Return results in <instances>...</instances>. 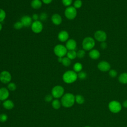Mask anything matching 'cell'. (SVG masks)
<instances>
[{"mask_svg":"<svg viewBox=\"0 0 127 127\" xmlns=\"http://www.w3.org/2000/svg\"><path fill=\"white\" fill-rule=\"evenodd\" d=\"M9 92L7 88L5 87L0 88V100L1 101H5L9 96Z\"/></svg>","mask_w":127,"mask_h":127,"instance_id":"4fadbf2b","label":"cell"},{"mask_svg":"<svg viewBox=\"0 0 127 127\" xmlns=\"http://www.w3.org/2000/svg\"><path fill=\"white\" fill-rule=\"evenodd\" d=\"M7 89L9 91H13L16 89V85L13 82H9L7 85Z\"/></svg>","mask_w":127,"mask_h":127,"instance_id":"4316f807","label":"cell"},{"mask_svg":"<svg viewBox=\"0 0 127 127\" xmlns=\"http://www.w3.org/2000/svg\"><path fill=\"white\" fill-rule=\"evenodd\" d=\"M69 38V34L65 30H62L60 31L58 35V38L59 41L62 42L67 41Z\"/></svg>","mask_w":127,"mask_h":127,"instance_id":"5bb4252c","label":"cell"},{"mask_svg":"<svg viewBox=\"0 0 127 127\" xmlns=\"http://www.w3.org/2000/svg\"><path fill=\"white\" fill-rule=\"evenodd\" d=\"M119 81L122 84H127V72L122 73L118 77Z\"/></svg>","mask_w":127,"mask_h":127,"instance_id":"ffe728a7","label":"cell"},{"mask_svg":"<svg viewBox=\"0 0 127 127\" xmlns=\"http://www.w3.org/2000/svg\"><path fill=\"white\" fill-rule=\"evenodd\" d=\"M108 108L111 112L113 113H118L122 110V105L119 102L113 100L109 102Z\"/></svg>","mask_w":127,"mask_h":127,"instance_id":"52a82bcc","label":"cell"},{"mask_svg":"<svg viewBox=\"0 0 127 127\" xmlns=\"http://www.w3.org/2000/svg\"><path fill=\"white\" fill-rule=\"evenodd\" d=\"M62 1L64 6L68 7L70 6L72 2V0H62Z\"/></svg>","mask_w":127,"mask_h":127,"instance_id":"d6a6232c","label":"cell"},{"mask_svg":"<svg viewBox=\"0 0 127 127\" xmlns=\"http://www.w3.org/2000/svg\"><path fill=\"white\" fill-rule=\"evenodd\" d=\"M39 18L42 21H45L48 18V14L45 12H42L40 14Z\"/></svg>","mask_w":127,"mask_h":127,"instance_id":"e575fe53","label":"cell"},{"mask_svg":"<svg viewBox=\"0 0 127 127\" xmlns=\"http://www.w3.org/2000/svg\"><path fill=\"white\" fill-rule=\"evenodd\" d=\"M91 127L90 126H85V127Z\"/></svg>","mask_w":127,"mask_h":127,"instance_id":"7bdbcfd3","label":"cell"},{"mask_svg":"<svg viewBox=\"0 0 127 127\" xmlns=\"http://www.w3.org/2000/svg\"><path fill=\"white\" fill-rule=\"evenodd\" d=\"M64 88L61 85H56L54 86L51 91V94L54 98L58 99L62 97L64 94Z\"/></svg>","mask_w":127,"mask_h":127,"instance_id":"8992f818","label":"cell"},{"mask_svg":"<svg viewBox=\"0 0 127 127\" xmlns=\"http://www.w3.org/2000/svg\"><path fill=\"white\" fill-rule=\"evenodd\" d=\"M77 77L80 79L83 80L87 77V73L83 71H81L77 73Z\"/></svg>","mask_w":127,"mask_h":127,"instance_id":"484cf974","label":"cell"},{"mask_svg":"<svg viewBox=\"0 0 127 127\" xmlns=\"http://www.w3.org/2000/svg\"><path fill=\"white\" fill-rule=\"evenodd\" d=\"M32 19L34 20V21H36L38 20V18H39V15L36 14V13H34L33 15H32Z\"/></svg>","mask_w":127,"mask_h":127,"instance_id":"74e56055","label":"cell"},{"mask_svg":"<svg viewBox=\"0 0 127 127\" xmlns=\"http://www.w3.org/2000/svg\"><path fill=\"white\" fill-rule=\"evenodd\" d=\"M61 105H62L61 102H60L57 99L53 100V101L52 102V106L53 108L56 110L60 109L61 106Z\"/></svg>","mask_w":127,"mask_h":127,"instance_id":"7402d4cb","label":"cell"},{"mask_svg":"<svg viewBox=\"0 0 127 127\" xmlns=\"http://www.w3.org/2000/svg\"><path fill=\"white\" fill-rule=\"evenodd\" d=\"M82 5V2L81 0H75L73 2V7L76 9L79 8Z\"/></svg>","mask_w":127,"mask_h":127,"instance_id":"f1b7e54d","label":"cell"},{"mask_svg":"<svg viewBox=\"0 0 127 127\" xmlns=\"http://www.w3.org/2000/svg\"><path fill=\"white\" fill-rule=\"evenodd\" d=\"M82 64L80 63H76L73 66V70L75 72H79L82 69Z\"/></svg>","mask_w":127,"mask_h":127,"instance_id":"cb8c5ba5","label":"cell"},{"mask_svg":"<svg viewBox=\"0 0 127 127\" xmlns=\"http://www.w3.org/2000/svg\"></svg>","mask_w":127,"mask_h":127,"instance_id":"bcb514c9","label":"cell"},{"mask_svg":"<svg viewBox=\"0 0 127 127\" xmlns=\"http://www.w3.org/2000/svg\"><path fill=\"white\" fill-rule=\"evenodd\" d=\"M100 47L103 50H104L105 49L107 48V43L105 42H101V44H100Z\"/></svg>","mask_w":127,"mask_h":127,"instance_id":"8d00e7d4","label":"cell"},{"mask_svg":"<svg viewBox=\"0 0 127 127\" xmlns=\"http://www.w3.org/2000/svg\"><path fill=\"white\" fill-rule=\"evenodd\" d=\"M94 37L95 40L97 41L102 42H105V41L107 39V36L106 32L103 30H97L96 31L94 34Z\"/></svg>","mask_w":127,"mask_h":127,"instance_id":"30bf717a","label":"cell"},{"mask_svg":"<svg viewBox=\"0 0 127 127\" xmlns=\"http://www.w3.org/2000/svg\"><path fill=\"white\" fill-rule=\"evenodd\" d=\"M8 117L5 114H1L0 115V122H5L7 121Z\"/></svg>","mask_w":127,"mask_h":127,"instance_id":"836d02e7","label":"cell"},{"mask_svg":"<svg viewBox=\"0 0 127 127\" xmlns=\"http://www.w3.org/2000/svg\"><path fill=\"white\" fill-rule=\"evenodd\" d=\"M6 17V13L5 11L1 9L0 8V23L3 22L5 19Z\"/></svg>","mask_w":127,"mask_h":127,"instance_id":"83f0119b","label":"cell"},{"mask_svg":"<svg viewBox=\"0 0 127 127\" xmlns=\"http://www.w3.org/2000/svg\"><path fill=\"white\" fill-rule=\"evenodd\" d=\"M66 56L71 60H74L77 57V52L75 50H69L67 51Z\"/></svg>","mask_w":127,"mask_h":127,"instance_id":"44dd1931","label":"cell"},{"mask_svg":"<svg viewBox=\"0 0 127 127\" xmlns=\"http://www.w3.org/2000/svg\"><path fill=\"white\" fill-rule=\"evenodd\" d=\"M2 24L0 23V31L2 30Z\"/></svg>","mask_w":127,"mask_h":127,"instance_id":"b9f144b4","label":"cell"},{"mask_svg":"<svg viewBox=\"0 0 127 127\" xmlns=\"http://www.w3.org/2000/svg\"><path fill=\"white\" fill-rule=\"evenodd\" d=\"M53 96H52V94H48L45 96V100L47 102H49L53 100Z\"/></svg>","mask_w":127,"mask_h":127,"instance_id":"d590c367","label":"cell"},{"mask_svg":"<svg viewBox=\"0 0 127 127\" xmlns=\"http://www.w3.org/2000/svg\"><path fill=\"white\" fill-rule=\"evenodd\" d=\"M4 108L7 110H10L13 108L14 106V103L10 100H5L2 103Z\"/></svg>","mask_w":127,"mask_h":127,"instance_id":"ac0fdd59","label":"cell"},{"mask_svg":"<svg viewBox=\"0 0 127 127\" xmlns=\"http://www.w3.org/2000/svg\"><path fill=\"white\" fill-rule=\"evenodd\" d=\"M64 14L67 19L73 20L76 17L77 10L73 6H69L65 8Z\"/></svg>","mask_w":127,"mask_h":127,"instance_id":"5b68a950","label":"cell"},{"mask_svg":"<svg viewBox=\"0 0 127 127\" xmlns=\"http://www.w3.org/2000/svg\"><path fill=\"white\" fill-rule=\"evenodd\" d=\"M23 27L22 23L21 22V21H17L16 22L14 25H13V27L16 29V30H20L21 29L22 27Z\"/></svg>","mask_w":127,"mask_h":127,"instance_id":"4dcf8cb0","label":"cell"},{"mask_svg":"<svg viewBox=\"0 0 127 127\" xmlns=\"http://www.w3.org/2000/svg\"><path fill=\"white\" fill-rule=\"evenodd\" d=\"M95 45V41L94 38L91 37H86L82 41V48L85 51L91 50Z\"/></svg>","mask_w":127,"mask_h":127,"instance_id":"3957f363","label":"cell"},{"mask_svg":"<svg viewBox=\"0 0 127 127\" xmlns=\"http://www.w3.org/2000/svg\"><path fill=\"white\" fill-rule=\"evenodd\" d=\"M0 101H1V100H0V103H1V102H0Z\"/></svg>","mask_w":127,"mask_h":127,"instance_id":"ee69618b","label":"cell"},{"mask_svg":"<svg viewBox=\"0 0 127 127\" xmlns=\"http://www.w3.org/2000/svg\"><path fill=\"white\" fill-rule=\"evenodd\" d=\"M89 57L93 60H97L100 56V53L97 49H92L89 53Z\"/></svg>","mask_w":127,"mask_h":127,"instance_id":"e0dca14e","label":"cell"},{"mask_svg":"<svg viewBox=\"0 0 127 127\" xmlns=\"http://www.w3.org/2000/svg\"><path fill=\"white\" fill-rule=\"evenodd\" d=\"M75 101L78 104H82L84 103L85 99L83 96L80 94H77L75 96Z\"/></svg>","mask_w":127,"mask_h":127,"instance_id":"603a6c76","label":"cell"},{"mask_svg":"<svg viewBox=\"0 0 127 127\" xmlns=\"http://www.w3.org/2000/svg\"><path fill=\"white\" fill-rule=\"evenodd\" d=\"M71 60L69 59L68 58L66 57H63V60H62V64H63V65L64 66L67 67L69 66L70 64H71Z\"/></svg>","mask_w":127,"mask_h":127,"instance_id":"d4e9b609","label":"cell"},{"mask_svg":"<svg viewBox=\"0 0 127 127\" xmlns=\"http://www.w3.org/2000/svg\"><path fill=\"white\" fill-rule=\"evenodd\" d=\"M31 28L34 33L38 34L42 32L43 28V25L40 21L36 20L32 22L31 26Z\"/></svg>","mask_w":127,"mask_h":127,"instance_id":"ba28073f","label":"cell"},{"mask_svg":"<svg viewBox=\"0 0 127 127\" xmlns=\"http://www.w3.org/2000/svg\"></svg>","mask_w":127,"mask_h":127,"instance_id":"f6af8a7d","label":"cell"},{"mask_svg":"<svg viewBox=\"0 0 127 127\" xmlns=\"http://www.w3.org/2000/svg\"><path fill=\"white\" fill-rule=\"evenodd\" d=\"M77 74L74 70H67L63 75V81L67 83L70 84L74 82L77 79Z\"/></svg>","mask_w":127,"mask_h":127,"instance_id":"7a4b0ae2","label":"cell"},{"mask_svg":"<svg viewBox=\"0 0 127 127\" xmlns=\"http://www.w3.org/2000/svg\"><path fill=\"white\" fill-rule=\"evenodd\" d=\"M77 44L75 40L72 39L68 40L65 44V47L67 50H74L76 48Z\"/></svg>","mask_w":127,"mask_h":127,"instance_id":"9a60e30c","label":"cell"},{"mask_svg":"<svg viewBox=\"0 0 127 127\" xmlns=\"http://www.w3.org/2000/svg\"><path fill=\"white\" fill-rule=\"evenodd\" d=\"M54 52L58 57H64L67 54V50L65 46L58 44L54 48Z\"/></svg>","mask_w":127,"mask_h":127,"instance_id":"277c9868","label":"cell"},{"mask_svg":"<svg viewBox=\"0 0 127 127\" xmlns=\"http://www.w3.org/2000/svg\"><path fill=\"white\" fill-rule=\"evenodd\" d=\"M109 74L110 77H111L112 78H114L117 76L118 73L116 70L111 69L109 71Z\"/></svg>","mask_w":127,"mask_h":127,"instance_id":"1f68e13d","label":"cell"},{"mask_svg":"<svg viewBox=\"0 0 127 127\" xmlns=\"http://www.w3.org/2000/svg\"><path fill=\"white\" fill-rule=\"evenodd\" d=\"M98 68L101 71L106 72L111 69V65L107 61H102L100 62L97 65Z\"/></svg>","mask_w":127,"mask_h":127,"instance_id":"8fae6325","label":"cell"},{"mask_svg":"<svg viewBox=\"0 0 127 127\" xmlns=\"http://www.w3.org/2000/svg\"><path fill=\"white\" fill-rule=\"evenodd\" d=\"M61 104L65 108H70L72 107L75 101V96L70 93H66L62 97Z\"/></svg>","mask_w":127,"mask_h":127,"instance_id":"6da1fadb","label":"cell"},{"mask_svg":"<svg viewBox=\"0 0 127 127\" xmlns=\"http://www.w3.org/2000/svg\"><path fill=\"white\" fill-rule=\"evenodd\" d=\"M123 106L124 108H127V100H125L123 103Z\"/></svg>","mask_w":127,"mask_h":127,"instance_id":"ab89813d","label":"cell"},{"mask_svg":"<svg viewBox=\"0 0 127 127\" xmlns=\"http://www.w3.org/2000/svg\"><path fill=\"white\" fill-rule=\"evenodd\" d=\"M85 55V50L83 49L79 50L77 52V57H78L79 59H82L84 57Z\"/></svg>","mask_w":127,"mask_h":127,"instance_id":"f546056e","label":"cell"},{"mask_svg":"<svg viewBox=\"0 0 127 127\" xmlns=\"http://www.w3.org/2000/svg\"><path fill=\"white\" fill-rule=\"evenodd\" d=\"M11 79V75L9 72L3 70L0 73V81L4 84L8 83Z\"/></svg>","mask_w":127,"mask_h":127,"instance_id":"9c48e42d","label":"cell"},{"mask_svg":"<svg viewBox=\"0 0 127 127\" xmlns=\"http://www.w3.org/2000/svg\"><path fill=\"white\" fill-rule=\"evenodd\" d=\"M53 0H42V1L45 3V4H48L50 3H51V2Z\"/></svg>","mask_w":127,"mask_h":127,"instance_id":"f35d334b","label":"cell"},{"mask_svg":"<svg viewBox=\"0 0 127 127\" xmlns=\"http://www.w3.org/2000/svg\"><path fill=\"white\" fill-rule=\"evenodd\" d=\"M20 21L23 27H28L30 26H31L32 23V18L29 15H24L21 18Z\"/></svg>","mask_w":127,"mask_h":127,"instance_id":"7c38bea8","label":"cell"},{"mask_svg":"<svg viewBox=\"0 0 127 127\" xmlns=\"http://www.w3.org/2000/svg\"><path fill=\"white\" fill-rule=\"evenodd\" d=\"M51 20L54 24L59 25H60L62 22V18L59 14L55 13L52 15L51 17Z\"/></svg>","mask_w":127,"mask_h":127,"instance_id":"2e32d148","label":"cell"},{"mask_svg":"<svg viewBox=\"0 0 127 127\" xmlns=\"http://www.w3.org/2000/svg\"><path fill=\"white\" fill-rule=\"evenodd\" d=\"M62 60H63V58H62V57H58V61L59 62V63H62Z\"/></svg>","mask_w":127,"mask_h":127,"instance_id":"60d3db41","label":"cell"},{"mask_svg":"<svg viewBox=\"0 0 127 127\" xmlns=\"http://www.w3.org/2000/svg\"><path fill=\"white\" fill-rule=\"evenodd\" d=\"M42 5V2L41 0H32L31 2V7L35 9H39Z\"/></svg>","mask_w":127,"mask_h":127,"instance_id":"d6986e66","label":"cell"}]
</instances>
